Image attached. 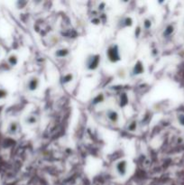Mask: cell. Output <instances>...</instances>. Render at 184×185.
Segmentation results:
<instances>
[{
  "instance_id": "cell-1",
  "label": "cell",
  "mask_w": 184,
  "mask_h": 185,
  "mask_svg": "<svg viewBox=\"0 0 184 185\" xmlns=\"http://www.w3.org/2000/svg\"><path fill=\"white\" fill-rule=\"evenodd\" d=\"M5 92H4L2 89H0V99H3V98L5 97Z\"/></svg>"
}]
</instances>
